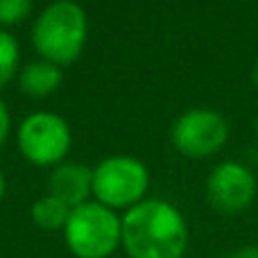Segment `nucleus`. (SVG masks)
I'll use <instances>...</instances> for the list:
<instances>
[{"label":"nucleus","instance_id":"1","mask_svg":"<svg viewBox=\"0 0 258 258\" xmlns=\"http://www.w3.org/2000/svg\"><path fill=\"white\" fill-rule=\"evenodd\" d=\"M120 247L129 258H183L188 224L181 211L163 200H143L120 218Z\"/></svg>","mask_w":258,"mask_h":258},{"label":"nucleus","instance_id":"2","mask_svg":"<svg viewBox=\"0 0 258 258\" xmlns=\"http://www.w3.org/2000/svg\"><path fill=\"white\" fill-rule=\"evenodd\" d=\"M36 52L54 66L73 63L86 43V14L77 3L57 0L39 14L32 27Z\"/></svg>","mask_w":258,"mask_h":258},{"label":"nucleus","instance_id":"3","mask_svg":"<svg viewBox=\"0 0 258 258\" xmlns=\"http://www.w3.org/2000/svg\"><path fill=\"white\" fill-rule=\"evenodd\" d=\"M122 222L100 202L71 209L63 227V240L75 258H109L120 247Z\"/></svg>","mask_w":258,"mask_h":258},{"label":"nucleus","instance_id":"4","mask_svg":"<svg viewBox=\"0 0 258 258\" xmlns=\"http://www.w3.org/2000/svg\"><path fill=\"white\" fill-rule=\"evenodd\" d=\"M150 186V172L134 156H109L93 170V195L107 209H132Z\"/></svg>","mask_w":258,"mask_h":258},{"label":"nucleus","instance_id":"5","mask_svg":"<svg viewBox=\"0 0 258 258\" xmlns=\"http://www.w3.org/2000/svg\"><path fill=\"white\" fill-rule=\"evenodd\" d=\"M18 147L34 165H54L71 150V127L61 116L36 111L18 127Z\"/></svg>","mask_w":258,"mask_h":258},{"label":"nucleus","instance_id":"6","mask_svg":"<svg viewBox=\"0 0 258 258\" xmlns=\"http://www.w3.org/2000/svg\"><path fill=\"white\" fill-rule=\"evenodd\" d=\"M170 138L179 154L188 159H204L224 147L229 141V125L218 111L190 109L174 120Z\"/></svg>","mask_w":258,"mask_h":258},{"label":"nucleus","instance_id":"7","mask_svg":"<svg viewBox=\"0 0 258 258\" xmlns=\"http://www.w3.org/2000/svg\"><path fill=\"white\" fill-rule=\"evenodd\" d=\"M258 179L249 168L236 161H222L206 179V200L218 213L238 215L256 200Z\"/></svg>","mask_w":258,"mask_h":258},{"label":"nucleus","instance_id":"8","mask_svg":"<svg viewBox=\"0 0 258 258\" xmlns=\"http://www.w3.org/2000/svg\"><path fill=\"white\" fill-rule=\"evenodd\" d=\"M93 192V170L82 163H61L48 179V195L57 197L68 209L86 204Z\"/></svg>","mask_w":258,"mask_h":258},{"label":"nucleus","instance_id":"9","mask_svg":"<svg viewBox=\"0 0 258 258\" xmlns=\"http://www.w3.org/2000/svg\"><path fill=\"white\" fill-rule=\"evenodd\" d=\"M63 75L59 71V66L50 61H32L18 75V84L21 91L27 93L30 98H45V95L54 93L61 84Z\"/></svg>","mask_w":258,"mask_h":258},{"label":"nucleus","instance_id":"10","mask_svg":"<svg viewBox=\"0 0 258 258\" xmlns=\"http://www.w3.org/2000/svg\"><path fill=\"white\" fill-rule=\"evenodd\" d=\"M68 215H71V209L52 195L41 197L32 206V220H34L36 227L45 229V231H59V229L63 231Z\"/></svg>","mask_w":258,"mask_h":258},{"label":"nucleus","instance_id":"11","mask_svg":"<svg viewBox=\"0 0 258 258\" xmlns=\"http://www.w3.org/2000/svg\"><path fill=\"white\" fill-rule=\"evenodd\" d=\"M18 66V43L9 32L0 30V89L12 82Z\"/></svg>","mask_w":258,"mask_h":258},{"label":"nucleus","instance_id":"12","mask_svg":"<svg viewBox=\"0 0 258 258\" xmlns=\"http://www.w3.org/2000/svg\"><path fill=\"white\" fill-rule=\"evenodd\" d=\"M32 0H0V25H16L25 21Z\"/></svg>","mask_w":258,"mask_h":258},{"label":"nucleus","instance_id":"13","mask_svg":"<svg viewBox=\"0 0 258 258\" xmlns=\"http://www.w3.org/2000/svg\"><path fill=\"white\" fill-rule=\"evenodd\" d=\"M7 134H9V111H7V107L0 102V147L7 141Z\"/></svg>","mask_w":258,"mask_h":258},{"label":"nucleus","instance_id":"14","mask_svg":"<svg viewBox=\"0 0 258 258\" xmlns=\"http://www.w3.org/2000/svg\"><path fill=\"white\" fill-rule=\"evenodd\" d=\"M224 258H258V245H247V247H240V249L231 251L229 256Z\"/></svg>","mask_w":258,"mask_h":258},{"label":"nucleus","instance_id":"15","mask_svg":"<svg viewBox=\"0 0 258 258\" xmlns=\"http://www.w3.org/2000/svg\"><path fill=\"white\" fill-rule=\"evenodd\" d=\"M251 82H254V86H256V91H258V61H256L254 71H251Z\"/></svg>","mask_w":258,"mask_h":258},{"label":"nucleus","instance_id":"16","mask_svg":"<svg viewBox=\"0 0 258 258\" xmlns=\"http://www.w3.org/2000/svg\"><path fill=\"white\" fill-rule=\"evenodd\" d=\"M3 195H5V177L0 172V200H3Z\"/></svg>","mask_w":258,"mask_h":258},{"label":"nucleus","instance_id":"17","mask_svg":"<svg viewBox=\"0 0 258 258\" xmlns=\"http://www.w3.org/2000/svg\"><path fill=\"white\" fill-rule=\"evenodd\" d=\"M254 127H256V136H258V116H256V125Z\"/></svg>","mask_w":258,"mask_h":258}]
</instances>
